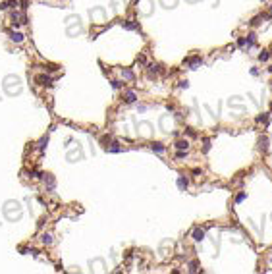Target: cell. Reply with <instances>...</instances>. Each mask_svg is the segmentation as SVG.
Here are the masks:
<instances>
[{
  "label": "cell",
  "mask_w": 272,
  "mask_h": 274,
  "mask_svg": "<svg viewBox=\"0 0 272 274\" xmlns=\"http://www.w3.org/2000/svg\"><path fill=\"white\" fill-rule=\"evenodd\" d=\"M45 185H46V189H48V191H54L56 180H54V176H52V174H46V176H45Z\"/></svg>",
  "instance_id": "1"
},
{
  "label": "cell",
  "mask_w": 272,
  "mask_h": 274,
  "mask_svg": "<svg viewBox=\"0 0 272 274\" xmlns=\"http://www.w3.org/2000/svg\"><path fill=\"white\" fill-rule=\"evenodd\" d=\"M124 29H127V31H139V23L135 21V19H127V21H124Z\"/></svg>",
  "instance_id": "2"
},
{
  "label": "cell",
  "mask_w": 272,
  "mask_h": 274,
  "mask_svg": "<svg viewBox=\"0 0 272 274\" xmlns=\"http://www.w3.org/2000/svg\"><path fill=\"white\" fill-rule=\"evenodd\" d=\"M193 239L195 241H203L205 239V230L203 228H195L193 230Z\"/></svg>",
  "instance_id": "3"
},
{
  "label": "cell",
  "mask_w": 272,
  "mask_h": 274,
  "mask_svg": "<svg viewBox=\"0 0 272 274\" xmlns=\"http://www.w3.org/2000/svg\"><path fill=\"white\" fill-rule=\"evenodd\" d=\"M8 35H10V41H14V42H21L23 41V35L19 31H10Z\"/></svg>",
  "instance_id": "4"
},
{
  "label": "cell",
  "mask_w": 272,
  "mask_h": 274,
  "mask_svg": "<svg viewBox=\"0 0 272 274\" xmlns=\"http://www.w3.org/2000/svg\"><path fill=\"white\" fill-rule=\"evenodd\" d=\"M176 149H178V151H187V149H189V141H187V139L176 141Z\"/></svg>",
  "instance_id": "5"
},
{
  "label": "cell",
  "mask_w": 272,
  "mask_h": 274,
  "mask_svg": "<svg viewBox=\"0 0 272 274\" xmlns=\"http://www.w3.org/2000/svg\"><path fill=\"white\" fill-rule=\"evenodd\" d=\"M185 62L191 66V70H197V66H201V58H199V56H195V58H187Z\"/></svg>",
  "instance_id": "6"
},
{
  "label": "cell",
  "mask_w": 272,
  "mask_h": 274,
  "mask_svg": "<svg viewBox=\"0 0 272 274\" xmlns=\"http://www.w3.org/2000/svg\"><path fill=\"white\" fill-rule=\"evenodd\" d=\"M124 98H125V102H127V104H131V102L137 101V95H135V91H127V93L124 95Z\"/></svg>",
  "instance_id": "7"
},
{
  "label": "cell",
  "mask_w": 272,
  "mask_h": 274,
  "mask_svg": "<svg viewBox=\"0 0 272 274\" xmlns=\"http://www.w3.org/2000/svg\"><path fill=\"white\" fill-rule=\"evenodd\" d=\"M264 19H266V16H257V18H253V19H251L249 23H251V27H257V25H261V23H263Z\"/></svg>",
  "instance_id": "8"
},
{
  "label": "cell",
  "mask_w": 272,
  "mask_h": 274,
  "mask_svg": "<svg viewBox=\"0 0 272 274\" xmlns=\"http://www.w3.org/2000/svg\"><path fill=\"white\" fill-rule=\"evenodd\" d=\"M106 151H110V153H120V151H122V147H120V143L112 141V143H110V147H106Z\"/></svg>",
  "instance_id": "9"
},
{
  "label": "cell",
  "mask_w": 272,
  "mask_h": 274,
  "mask_svg": "<svg viewBox=\"0 0 272 274\" xmlns=\"http://www.w3.org/2000/svg\"><path fill=\"white\" fill-rule=\"evenodd\" d=\"M122 75H124L125 79H129V81H133V79H135V74H133L131 70H127V68H125V70H122Z\"/></svg>",
  "instance_id": "10"
},
{
  "label": "cell",
  "mask_w": 272,
  "mask_h": 274,
  "mask_svg": "<svg viewBox=\"0 0 272 274\" xmlns=\"http://www.w3.org/2000/svg\"><path fill=\"white\" fill-rule=\"evenodd\" d=\"M12 6H18V0H10V2H2V4H0V10H8V8H12Z\"/></svg>",
  "instance_id": "11"
},
{
  "label": "cell",
  "mask_w": 272,
  "mask_h": 274,
  "mask_svg": "<svg viewBox=\"0 0 272 274\" xmlns=\"http://www.w3.org/2000/svg\"><path fill=\"white\" fill-rule=\"evenodd\" d=\"M259 149H261V151H266L268 149V137H261V141H259Z\"/></svg>",
  "instance_id": "12"
},
{
  "label": "cell",
  "mask_w": 272,
  "mask_h": 274,
  "mask_svg": "<svg viewBox=\"0 0 272 274\" xmlns=\"http://www.w3.org/2000/svg\"><path fill=\"white\" fill-rule=\"evenodd\" d=\"M147 68H149V72H151V77H152V74H157V72H162V68H160L158 64H149Z\"/></svg>",
  "instance_id": "13"
},
{
  "label": "cell",
  "mask_w": 272,
  "mask_h": 274,
  "mask_svg": "<svg viewBox=\"0 0 272 274\" xmlns=\"http://www.w3.org/2000/svg\"><path fill=\"white\" fill-rule=\"evenodd\" d=\"M151 149H152V151H157V153H164V149H166V147H164L162 143H152V145H151Z\"/></svg>",
  "instance_id": "14"
},
{
  "label": "cell",
  "mask_w": 272,
  "mask_h": 274,
  "mask_svg": "<svg viewBox=\"0 0 272 274\" xmlns=\"http://www.w3.org/2000/svg\"><path fill=\"white\" fill-rule=\"evenodd\" d=\"M46 143H48V137H42V139L39 141V145H37V149L41 151V153H42V151L46 149Z\"/></svg>",
  "instance_id": "15"
},
{
  "label": "cell",
  "mask_w": 272,
  "mask_h": 274,
  "mask_svg": "<svg viewBox=\"0 0 272 274\" xmlns=\"http://www.w3.org/2000/svg\"><path fill=\"white\" fill-rule=\"evenodd\" d=\"M178 187H180V189H185V187H187V180H185L183 176L178 178Z\"/></svg>",
  "instance_id": "16"
},
{
  "label": "cell",
  "mask_w": 272,
  "mask_h": 274,
  "mask_svg": "<svg viewBox=\"0 0 272 274\" xmlns=\"http://www.w3.org/2000/svg\"><path fill=\"white\" fill-rule=\"evenodd\" d=\"M268 58H270V52H268V50H263L261 54H259V60H261V62H266Z\"/></svg>",
  "instance_id": "17"
},
{
  "label": "cell",
  "mask_w": 272,
  "mask_h": 274,
  "mask_svg": "<svg viewBox=\"0 0 272 274\" xmlns=\"http://www.w3.org/2000/svg\"><path fill=\"white\" fill-rule=\"evenodd\" d=\"M37 81L41 85H50V77H45V75H41V77H37Z\"/></svg>",
  "instance_id": "18"
},
{
  "label": "cell",
  "mask_w": 272,
  "mask_h": 274,
  "mask_svg": "<svg viewBox=\"0 0 272 274\" xmlns=\"http://www.w3.org/2000/svg\"><path fill=\"white\" fill-rule=\"evenodd\" d=\"M41 239H42V243H46V245H50V243H52V236H50V234H45Z\"/></svg>",
  "instance_id": "19"
},
{
  "label": "cell",
  "mask_w": 272,
  "mask_h": 274,
  "mask_svg": "<svg viewBox=\"0 0 272 274\" xmlns=\"http://www.w3.org/2000/svg\"><path fill=\"white\" fill-rule=\"evenodd\" d=\"M257 122L259 124H266L268 122V114H261V116H257Z\"/></svg>",
  "instance_id": "20"
},
{
  "label": "cell",
  "mask_w": 272,
  "mask_h": 274,
  "mask_svg": "<svg viewBox=\"0 0 272 274\" xmlns=\"http://www.w3.org/2000/svg\"><path fill=\"white\" fill-rule=\"evenodd\" d=\"M237 47H241V48L247 47V39H245V37H239V39H237Z\"/></svg>",
  "instance_id": "21"
},
{
  "label": "cell",
  "mask_w": 272,
  "mask_h": 274,
  "mask_svg": "<svg viewBox=\"0 0 272 274\" xmlns=\"http://www.w3.org/2000/svg\"><path fill=\"white\" fill-rule=\"evenodd\" d=\"M203 151H205V153H208V151H210V141H208V139H205V143H203Z\"/></svg>",
  "instance_id": "22"
},
{
  "label": "cell",
  "mask_w": 272,
  "mask_h": 274,
  "mask_svg": "<svg viewBox=\"0 0 272 274\" xmlns=\"http://www.w3.org/2000/svg\"><path fill=\"white\" fill-rule=\"evenodd\" d=\"M187 156V151H178L176 153V158H185Z\"/></svg>",
  "instance_id": "23"
},
{
  "label": "cell",
  "mask_w": 272,
  "mask_h": 274,
  "mask_svg": "<svg viewBox=\"0 0 272 274\" xmlns=\"http://www.w3.org/2000/svg\"><path fill=\"white\" fill-rule=\"evenodd\" d=\"M245 197H247L245 193H239V195L235 197V203H243V201H245Z\"/></svg>",
  "instance_id": "24"
},
{
  "label": "cell",
  "mask_w": 272,
  "mask_h": 274,
  "mask_svg": "<svg viewBox=\"0 0 272 274\" xmlns=\"http://www.w3.org/2000/svg\"><path fill=\"white\" fill-rule=\"evenodd\" d=\"M185 133H187L189 137H197V133H195V130H191V127H187V130H185Z\"/></svg>",
  "instance_id": "25"
},
{
  "label": "cell",
  "mask_w": 272,
  "mask_h": 274,
  "mask_svg": "<svg viewBox=\"0 0 272 274\" xmlns=\"http://www.w3.org/2000/svg\"><path fill=\"white\" fill-rule=\"evenodd\" d=\"M187 87H189V81H187V79L180 81V89H187Z\"/></svg>",
  "instance_id": "26"
},
{
  "label": "cell",
  "mask_w": 272,
  "mask_h": 274,
  "mask_svg": "<svg viewBox=\"0 0 272 274\" xmlns=\"http://www.w3.org/2000/svg\"><path fill=\"white\" fill-rule=\"evenodd\" d=\"M122 85H124L122 81H112V87L114 89H122Z\"/></svg>",
  "instance_id": "27"
},
{
  "label": "cell",
  "mask_w": 272,
  "mask_h": 274,
  "mask_svg": "<svg viewBox=\"0 0 272 274\" xmlns=\"http://www.w3.org/2000/svg\"><path fill=\"white\" fill-rule=\"evenodd\" d=\"M137 62H141V64H145V62H147V58H145V56L141 54V56H137Z\"/></svg>",
  "instance_id": "28"
},
{
  "label": "cell",
  "mask_w": 272,
  "mask_h": 274,
  "mask_svg": "<svg viewBox=\"0 0 272 274\" xmlns=\"http://www.w3.org/2000/svg\"><path fill=\"white\" fill-rule=\"evenodd\" d=\"M189 270H191V272H197V265H195V263H191V265H189Z\"/></svg>",
  "instance_id": "29"
},
{
  "label": "cell",
  "mask_w": 272,
  "mask_h": 274,
  "mask_svg": "<svg viewBox=\"0 0 272 274\" xmlns=\"http://www.w3.org/2000/svg\"><path fill=\"white\" fill-rule=\"evenodd\" d=\"M201 174H203V172H201L199 168H195V170H193V176H201Z\"/></svg>",
  "instance_id": "30"
},
{
  "label": "cell",
  "mask_w": 272,
  "mask_h": 274,
  "mask_svg": "<svg viewBox=\"0 0 272 274\" xmlns=\"http://www.w3.org/2000/svg\"><path fill=\"white\" fill-rule=\"evenodd\" d=\"M268 72H272V66H270V68H268Z\"/></svg>",
  "instance_id": "31"
},
{
  "label": "cell",
  "mask_w": 272,
  "mask_h": 274,
  "mask_svg": "<svg viewBox=\"0 0 272 274\" xmlns=\"http://www.w3.org/2000/svg\"><path fill=\"white\" fill-rule=\"evenodd\" d=\"M270 12H272V8H270Z\"/></svg>",
  "instance_id": "32"
}]
</instances>
